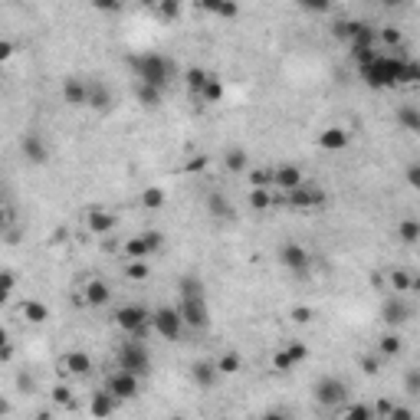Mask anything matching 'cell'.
Here are the masks:
<instances>
[{
    "instance_id": "cell-37",
    "label": "cell",
    "mask_w": 420,
    "mask_h": 420,
    "mask_svg": "<svg viewBox=\"0 0 420 420\" xmlns=\"http://www.w3.org/2000/svg\"><path fill=\"white\" fill-rule=\"evenodd\" d=\"M141 207H145V210H161L164 207L161 187H145V191H141Z\"/></svg>"
},
{
    "instance_id": "cell-21",
    "label": "cell",
    "mask_w": 420,
    "mask_h": 420,
    "mask_svg": "<svg viewBox=\"0 0 420 420\" xmlns=\"http://www.w3.org/2000/svg\"><path fill=\"white\" fill-rule=\"evenodd\" d=\"M119 404H122V400L115 398L112 391H96L92 400H89V414H92V417H112Z\"/></svg>"
},
{
    "instance_id": "cell-29",
    "label": "cell",
    "mask_w": 420,
    "mask_h": 420,
    "mask_svg": "<svg viewBox=\"0 0 420 420\" xmlns=\"http://www.w3.org/2000/svg\"><path fill=\"white\" fill-rule=\"evenodd\" d=\"M398 240L400 243H407V247H417L420 243V220H400L398 224Z\"/></svg>"
},
{
    "instance_id": "cell-47",
    "label": "cell",
    "mask_w": 420,
    "mask_h": 420,
    "mask_svg": "<svg viewBox=\"0 0 420 420\" xmlns=\"http://www.w3.org/2000/svg\"><path fill=\"white\" fill-rule=\"evenodd\" d=\"M13 289H17V276H13L10 270H3L0 273V299H7Z\"/></svg>"
},
{
    "instance_id": "cell-39",
    "label": "cell",
    "mask_w": 420,
    "mask_h": 420,
    "mask_svg": "<svg viewBox=\"0 0 420 420\" xmlns=\"http://www.w3.org/2000/svg\"><path fill=\"white\" fill-rule=\"evenodd\" d=\"M377 40L388 46V50H400L404 46V33L398 30V27H381V33H377Z\"/></svg>"
},
{
    "instance_id": "cell-30",
    "label": "cell",
    "mask_w": 420,
    "mask_h": 420,
    "mask_svg": "<svg viewBox=\"0 0 420 420\" xmlns=\"http://www.w3.org/2000/svg\"><path fill=\"white\" fill-rule=\"evenodd\" d=\"M398 125L404 131H420V108L417 106H400L398 108Z\"/></svg>"
},
{
    "instance_id": "cell-17",
    "label": "cell",
    "mask_w": 420,
    "mask_h": 420,
    "mask_svg": "<svg viewBox=\"0 0 420 420\" xmlns=\"http://www.w3.org/2000/svg\"><path fill=\"white\" fill-rule=\"evenodd\" d=\"M115 106V96H112V89L106 82H96V79H89V108L92 112H112Z\"/></svg>"
},
{
    "instance_id": "cell-8",
    "label": "cell",
    "mask_w": 420,
    "mask_h": 420,
    "mask_svg": "<svg viewBox=\"0 0 420 420\" xmlns=\"http://www.w3.org/2000/svg\"><path fill=\"white\" fill-rule=\"evenodd\" d=\"M115 325H119L125 335H145V328L151 325V312L145 305H122L119 312H115Z\"/></svg>"
},
{
    "instance_id": "cell-58",
    "label": "cell",
    "mask_w": 420,
    "mask_h": 420,
    "mask_svg": "<svg viewBox=\"0 0 420 420\" xmlns=\"http://www.w3.org/2000/svg\"><path fill=\"white\" fill-rule=\"evenodd\" d=\"M381 3H384V7H404L407 0H381Z\"/></svg>"
},
{
    "instance_id": "cell-61",
    "label": "cell",
    "mask_w": 420,
    "mask_h": 420,
    "mask_svg": "<svg viewBox=\"0 0 420 420\" xmlns=\"http://www.w3.org/2000/svg\"><path fill=\"white\" fill-rule=\"evenodd\" d=\"M417 417H420V414H417Z\"/></svg>"
},
{
    "instance_id": "cell-1",
    "label": "cell",
    "mask_w": 420,
    "mask_h": 420,
    "mask_svg": "<svg viewBox=\"0 0 420 420\" xmlns=\"http://www.w3.org/2000/svg\"><path fill=\"white\" fill-rule=\"evenodd\" d=\"M368 89H398L407 86V59L398 53H377L371 63L358 66Z\"/></svg>"
},
{
    "instance_id": "cell-3",
    "label": "cell",
    "mask_w": 420,
    "mask_h": 420,
    "mask_svg": "<svg viewBox=\"0 0 420 420\" xmlns=\"http://www.w3.org/2000/svg\"><path fill=\"white\" fill-rule=\"evenodd\" d=\"M119 368H125V371H131V375H138V377H148V375H151V355H148V348L141 345L135 335H131L129 342L119 348Z\"/></svg>"
},
{
    "instance_id": "cell-59",
    "label": "cell",
    "mask_w": 420,
    "mask_h": 420,
    "mask_svg": "<svg viewBox=\"0 0 420 420\" xmlns=\"http://www.w3.org/2000/svg\"><path fill=\"white\" fill-rule=\"evenodd\" d=\"M410 292H417V296H420V273L414 276V286H410Z\"/></svg>"
},
{
    "instance_id": "cell-22",
    "label": "cell",
    "mask_w": 420,
    "mask_h": 420,
    "mask_svg": "<svg viewBox=\"0 0 420 420\" xmlns=\"http://www.w3.org/2000/svg\"><path fill=\"white\" fill-rule=\"evenodd\" d=\"M197 7L207 13H214V17H220V20H237L240 17L237 0H197Z\"/></svg>"
},
{
    "instance_id": "cell-40",
    "label": "cell",
    "mask_w": 420,
    "mask_h": 420,
    "mask_svg": "<svg viewBox=\"0 0 420 420\" xmlns=\"http://www.w3.org/2000/svg\"><path fill=\"white\" fill-rule=\"evenodd\" d=\"M217 368H220V375H237L240 368H243V358L237 352H226V355L217 358Z\"/></svg>"
},
{
    "instance_id": "cell-2",
    "label": "cell",
    "mask_w": 420,
    "mask_h": 420,
    "mask_svg": "<svg viewBox=\"0 0 420 420\" xmlns=\"http://www.w3.org/2000/svg\"><path fill=\"white\" fill-rule=\"evenodd\" d=\"M129 66H131V73L138 75V82H148V86H158V89L168 86V82H171V75H174L171 59L161 56V53L129 56Z\"/></svg>"
},
{
    "instance_id": "cell-15",
    "label": "cell",
    "mask_w": 420,
    "mask_h": 420,
    "mask_svg": "<svg viewBox=\"0 0 420 420\" xmlns=\"http://www.w3.org/2000/svg\"><path fill=\"white\" fill-rule=\"evenodd\" d=\"M86 226H89V233H96V237H108V233L115 230V217L108 214L106 207H89Z\"/></svg>"
},
{
    "instance_id": "cell-42",
    "label": "cell",
    "mask_w": 420,
    "mask_h": 420,
    "mask_svg": "<svg viewBox=\"0 0 420 420\" xmlns=\"http://www.w3.org/2000/svg\"><path fill=\"white\" fill-rule=\"evenodd\" d=\"M148 263H145V259H129V263H125V276H129L131 282H141V280H148Z\"/></svg>"
},
{
    "instance_id": "cell-43",
    "label": "cell",
    "mask_w": 420,
    "mask_h": 420,
    "mask_svg": "<svg viewBox=\"0 0 420 420\" xmlns=\"http://www.w3.org/2000/svg\"><path fill=\"white\" fill-rule=\"evenodd\" d=\"M355 30H358V20H338L332 27V36H335V40H342V43H352Z\"/></svg>"
},
{
    "instance_id": "cell-32",
    "label": "cell",
    "mask_w": 420,
    "mask_h": 420,
    "mask_svg": "<svg viewBox=\"0 0 420 420\" xmlns=\"http://www.w3.org/2000/svg\"><path fill=\"white\" fill-rule=\"evenodd\" d=\"M207 69H201V66H191V69H184V86L191 89L194 96H201V89H204V82H207Z\"/></svg>"
},
{
    "instance_id": "cell-11",
    "label": "cell",
    "mask_w": 420,
    "mask_h": 420,
    "mask_svg": "<svg viewBox=\"0 0 420 420\" xmlns=\"http://www.w3.org/2000/svg\"><path fill=\"white\" fill-rule=\"evenodd\" d=\"M305 358H309V348L302 345V342H289L286 348H280V352L273 355V368H276L280 375H289V371H296Z\"/></svg>"
},
{
    "instance_id": "cell-19",
    "label": "cell",
    "mask_w": 420,
    "mask_h": 420,
    "mask_svg": "<svg viewBox=\"0 0 420 420\" xmlns=\"http://www.w3.org/2000/svg\"><path fill=\"white\" fill-rule=\"evenodd\" d=\"M352 135H348L342 125H328V129L319 131V148L322 151H345Z\"/></svg>"
},
{
    "instance_id": "cell-33",
    "label": "cell",
    "mask_w": 420,
    "mask_h": 420,
    "mask_svg": "<svg viewBox=\"0 0 420 420\" xmlns=\"http://www.w3.org/2000/svg\"><path fill=\"white\" fill-rule=\"evenodd\" d=\"M224 168H226L230 174L247 171V151H243V148H226V154H224Z\"/></svg>"
},
{
    "instance_id": "cell-44",
    "label": "cell",
    "mask_w": 420,
    "mask_h": 420,
    "mask_svg": "<svg viewBox=\"0 0 420 420\" xmlns=\"http://www.w3.org/2000/svg\"><path fill=\"white\" fill-rule=\"evenodd\" d=\"M154 13H158L164 23L178 20V13H181V0H161V3L154 7Z\"/></svg>"
},
{
    "instance_id": "cell-4",
    "label": "cell",
    "mask_w": 420,
    "mask_h": 420,
    "mask_svg": "<svg viewBox=\"0 0 420 420\" xmlns=\"http://www.w3.org/2000/svg\"><path fill=\"white\" fill-rule=\"evenodd\" d=\"M151 328L154 335H161L164 342H178L184 332V315L178 312V305H161L151 312Z\"/></svg>"
},
{
    "instance_id": "cell-45",
    "label": "cell",
    "mask_w": 420,
    "mask_h": 420,
    "mask_svg": "<svg viewBox=\"0 0 420 420\" xmlns=\"http://www.w3.org/2000/svg\"><path fill=\"white\" fill-rule=\"evenodd\" d=\"M404 391H407L410 398L420 394V368H407V375H404Z\"/></svg>"
},
{
    "instance_id": "cell-6",
    "label": "cell",
    "mask_w": 420,
    "mask_h": 420,
    "mask_svg": "<svg viewBox=\"0 0 420 420\" xmlns=\"http://www.w3.org/2000/svg\"><path fill=\"white\" fill-rule=\"evenodd\" d=\"M178 312L184 315V325L187 328H207L210 325V305H207L204 296H181L178 299Z\"/></svg>"
},
{
    "instance_id": "cell-54",
    "label": "cell",
    "mask_w": 420,
    "mask_h": 420,
    "mask_svg": "<svg viewBox=\"0 0 420 420\" xmlns=\"http://www.w3.org/2000/svg\"><path fill=\"white\" fill-rule=\"evenodd\" d=\"M414 417H417V414H414L410 407H404V404H394V410H391L388 420H414Z\"/></svg>"
},
{
    "instance_id": "cell-46",
    "label": "cell",
    "mask_w": 420,
    "mask_h": 420,
    "mask_svg": "<svg viewBox=\"0 0 420 420\" xmlns=\"http://www.w3.org/2000/svg\"><path fill=\"white\" fill-rule=\"evenodd\" d=\"M296 3L309 13H328L332 10V0H296Z\"/></svg>"
},
{
    "instance_id": "cell-9",
    "label": "cell",
    "mask_w": 420,
    "mask_h": 420,
    "mask_svg": "<svg viewBox=\"0 0 420 420\" xmlns=\"http://www.w3.org/2000/svg\"><path fill=\"white\" fill-rule=\"evenodd\" d=\"M161 247H164L161 233H158V230H145V233H138V237L125 240V256L129 259H148V256H154Z\"/></svg>"
},
{
    "instance_id": "cell-20",
    "label": "cell",
    "mask_w": 420,
    "mask_h": 420,
    "mask_svg": "<svg viewBox=\"0 0 420 420\" xmlns=\"http://www.w3.org/2000/svg\"><path fill=\"white\" fill-rule=\"evenodd\" d=\"M191 377H194L197 388H214L217 381H220V368H217V361H207V358H201V361H194V365H191Z\"/></svg>"
},
{
    "instance_id": "cell-26",
    "label": "cell",
    "mask_w": 420,
    "mask_h": 420,
    "mask_svg": "<svg viewBox=\"0 0 420 420\" xmlns=\"http://www.w3.org/2000/svg\"><path fill=\"white\" fill-rule=\"evenodd\" d=\"M20 312H23V319L30 325H43L46 319H50V309H46V302H40V299H27L20 305Z\"/></svg>"
},
{
    "instance_id": "cell-57",
    "label": "cell",
    "mask_w": 420,
    "mask_h": 420,
    "mask_svg": "<svg viewBox=\"0 0 420 420\" xmlns=\"http://www.w3.org/2000/svg\"><path fill=\"white\" fill-rule=\"evenodd\" d=\"M10 56H13V43H10V40H3V43H0V59L7 63Z\"/></svg>"
},
{
    "instance_id": "cell-25",
    "label": "cell",
    "mask_w": 420,
    "mask_h": 420,
    "mask_svg": "<svg viewBox=\"0 0 420 420\" xmlns=\"http://www.w3.org/2000/svg\"><path fill=\"white\" fill-rule=\"evenodd\" d=\"M207 210H210V217H217V220H230V217H233V204H230L220 191H210V194H207Z\"/></svg>"
},
{
    "instance_id": "cell-23",
    "label": "cell",
    "mask_w": 420,
    "mask_h": 420,
    "mask_svg": "<svg viewBox=\"0 0 420 420\" xmlns=\"http://www.w3.org/2000/svg\"><path fill=\"white\" fill-rule=\"evenodd\" d=\"M63 371L73 377H86L92 375V358L86 355V352H69V355L63 358Z\"/></svg>"
},
{
    "instance_id": "cell-18",
    "label": "cell",
    "mask_w": 420,
    "mask_h": 420,
    "mask_svg": "<svg viewBox=\"0 0 420 420\" xmlns=\"http://www.w3.org/2000/svg\"><path fill=\"white\" fill-rule=\"evenodd\" d=\"M381 319H384V325H391V328H398V325H404L410 319V309L398 299V292H394L391 299H384V305H381Z\"/></svg>"
},
{
    "instance_id": "cell-34",
    "label": "cell",
    "mask_w": 420,
    "mask_h": 420,
    "mask_svg": "<svg viewBox=\"0 0 420 420\" xmlns=\"http://www.w3.org/2000/svg\"><path fill=\"white\" fill-rule=\"evenodd\" d=\"M247 178L249 187H276V168H253Z\"/></svg>"
},
{
    "instance_id": "cell-31",
    "label": "cell",
    "mask_w": 420,
    "mask_h": 420,
    "mask_svg": "<svg viewBox=\"0 0 420 420\" xmlns=\"http://www.w3.org/2000/svg\"><path fill=\"white\" fill-rule=\"evenodd\" d=\"M377 348H381V355L384 358H398L400 348H404V342H400L398 332H384L381 338H377Z\"/></svg>"
},
{
    "instance_id": "cell-51",
    "label": "cell",
    "mask_w": 420,
    "mask_h": 420,
    "mask_svg": "<svg viewBox=\"0 0 420 420\" xmlns=\"http://www.w3.org/2000/svg\"><path fill=\"white\" fill-rule=\"evenodd\" d=\"M92 7L102 13H119L122 10V0H92Z\"/></svg>"
},
{
    "instance_id": "cell-14",
    "label": "cell",
    "mask_w": 420,
    "mask_h": 420,
    "mask_svg": "<svg viewBox=\"0 0 420 420\" xmlns=\"http://www.w3.org/2000/svg\"><path fill=\"white\" fill-rule=\"evenodd\" d=\"M20 151H23V158H27L30 164H36V168L50 161V148H46V141L40 138V135H33V131L20 138Z\"/></svg>"
},
{
    "instance_id": "cell-12",
    "label": "cell",
    "mask_w": 420,
    "mask_h": 420,
    "mask_svg": "<svg viewBox=\"0 0 420 420\" xmlns=\"http://www.w3.org/2000/svg\"><path fill=\"white\" fill-rule=\"evenodd\" d=\"M280 263L286 266V270H292V273H309L312 256H309V249L299 247V243H282V247H280Z\"/></svg>"
},
{
    "instance_id": "cell-27",
    "label": "cell",
    "mask_w": 420,
    "mask_h": 420,
    "mask_svg": "<svg viewBox=\"0 0 420 420\" xmlns=\"http://www.w3.org/2000/svg\"><path fill=\"white\" fill-rule=\"evenodd\" d=\"M201 102H207V106H217V102H220V99H224V79H220V75H207V82H204V89H201Z\"/></svg>"
},
{
    "instance_id": "cell-7",
    "label": "cell",
    "mask_w": 420,
    "mask_h": 420,
    "mask_svg": "<svg viewBox=\"0 0 420 420\" xmlns=\"http://www.w3.org/2000/svg\"><path fill=\"white\" fill-rule=\"evenodd\" d=\"M322 204H325V191L312 181H302L299 187L286 191V207H292V210H319Z\"/></svg>"
},
{
    "instance_id": "cell-28",
    "label": "cell",
    "mask_w": 420,
    "mask_h": 420,
    "mask_svg": "<svg viewBox=\"0 0 420 420\" xmlns=\"http://www.w3.org/2000/svg\"><path fill=\"white\" fill-rule=\"evenodd\" d=\"M135 96H138V102H141L145 108H161V102H164V89L148 86V82H138Z\"/></svg>"
},
{
    "instance_id": "cell-50",
    "label": "cell",
    "mask_w": 420,
    "mask_h": 420,
    "mask_svg": "<svg viewBox=\"0 0 420 420\" xmlns=\"http://www.w3.org/2000/svg\"><path fill=\"white\" fill-rule=\"evenodd\" d=\"M404 181H407V187H414V191H420V161L407 164V171H404Z\"/></svg>"
},
{
    "instance_id": "cell-48",
    "label": "cell",
    "mask_w": 420,
    "mask_h": 420,
    "mask_svg": "<svg viewBox=\"0 0 420 420\" xmlns=\"http://www.w3.org/2000/svg\"><path fill=\"white\" fill-rule=\"evenodd\" d=\"M289 315H292V322H296V325H309V322L315 319V312L309 309V305H296Z\"/></svg>"
},
{
    "instance_id": "cell-56",
    "label": "cell",
    "mask_w": 420,
    "mask_h": 420,
    "mask_svg": "<svg viewBox=\"0 0 420 420\" xmlns=\"http://www.w3.org/2000/svg\"><path fill=\"white\" fill-rule=\"evenodd\" d=\"M10 358H13V345H10V342H7V335H3V345H0V361L7 365Z\"/></svg>"
},
{
    "instance_id": "cell-60",
    "label": "cell",
    "mask_w": 420,
    "mask_h": 420,
    "mask_svg": "<svg viewBox=\"0 0 420 420\" xmlns=\"http://www.w3.org/2000/svg\"><path fill=\"white\" fill-rule=\"evenodd\" d=\"M141 7H158V3H161V0H138Z\"/></svg>"
},
{
    "instance_id": "cell-10",
    "label": "cell",
    "mask_w": 420,
    "mask_h": 420,
    "mask_svg": "<svg viewBox=\"0 0 420 420\" xmlns=\"http://www.w3.org/2000/svg\"><path fill=\"white\" fill-rule=\"evenodd\" d=\"M138 384H141V377L125 371V368H119V371H112V375L106 377V391H112L119 400L138 398Z\"/></svg>"
},
{
    "instance_id": "cell-13",
    "label": "cell",
    "mask_w": 420,
    "mask_h": 420,
    "mask_svg": "<svg viewBox=\"0 0 420 420\" xmlns=\"http://www.w3.org/2000/svg\"><path fill=\"white\" fill-rule=\"evenodd\" d=\"M63 99H66V106H73V108H89V79H82V75H66Z\"/></svg>"
},
{
    "instance_id": "cell-5",
    "label": "cell",
    "mask_w": 420,
    "mask_h": 420,
    "mask_svg": "<svg viewBox=\"0 0 420 420\" xmlns=\"http://www.w3.org/2000/svg\"><path fill=\"white\" fill-rule=\"evenodd\" d=\"M312 394H315V400H319L322 407L338 410L348 400V384L342 381V377H319V381H315V388H312Z\"/></svg>"
},
{
    "instance_id": "cell-49",
    "label": "cell",
    "mask_w": 420,
    "mask_h": 420,
    "mask_svg": "<svg viewBox=\"0 0 420 420\" xmlns=\"http://www.w3.org/2000/svg\"><path fill=\"white\" fill-rule=\"evenodd\" d=\"M53 400L59 407H69L73 404V388H66V384H56L53 388Z\"/></svg>"
},
{
    "instance_id": "cell-38",
    "label": "cell",
    "mask_w": 420,
    "mask_h": 420,
    "mask_svg": "<svg viewBox=\"0 0 420 420\" xmlns=\"http://www.w3.org/2000/svg\"><path fill=\"white\" fill-rule=\"evenodd\" d=\"M178 296H204L201 276H181V280H178Z\"/></svg>"
},
{
    "instance_id": "cell-35",
    "label": "cell",
    "mask_w": 420,
    "mask_h": 420,
    "mask_svg": "<svg viewBox=\"0 0 420 420\" xmlns=\"http://www.w3.org/2000/svg\"><path fill=\"white\" fill-rule=\"evenodd\" d=\"M338 414L345 420H371L375 417V407H368V404H342Z\"/></svg>"
},
{
    "instance_id": "cell-36",
    "label": "cell",
    "mask_w": 420,
    "mask_h": 420,
    "mask_svg": "<svg viewBox=\"0 0 420 420\" xmlns=\"http://www.w3.org/2000/svg\"><path fill=\"white\" fill-rule=\"evenodd\" d=\"M388 282H391V289L398 292H410V286H414V276H410L407 270H391L388 273Z\"/></svg>"
},
{
    "instance_id": "cell-53",
    "label": "cell",
    "mask_w": 420,
    "mask_h": 420,
    "mask_svg": "<svg viewBox=\"0 0 420 420\" xmlns=\"http://www.w3.org/2000/svg\"><path fill=\"white\" fill-rule=\"evenodd\" d=\"M361 371H365L368 377H375V375H381V361H377V358H361Z\"/></svg>"
},
{
    "instance_id": "cell-16",
    "label": "cell",
    "mask_w": 420,
    "mask_h": 420,
    "mask_svg": "<svg viewBox=\"0 0 420 420\" xmlns=\"http://www.w3.org/2000/svg\"><path fill=\"white\" fill-rule=\"evenodd\" d=\"M82 302L92 305V309H106L108 302H112V286L106 280H89L86 289H82Z\"/></svg>"
},
{
    "instance_id": "cell-41",
    "label": "cell",
    "mask_w": 420,
    "mask_h": 420,
    "mask_svg": "<svg viewBox=\"0 0 420 420\" xmlns=\"http://www.w3.org/2000/svg\"><path fill=\"white\" fill-rule=\"evenodd\" d=\"M249 207H253V210H270L273 207L270 187H253V191H249Z\"/></svg>"
},
{
    "instance_id": "cell-24",
    "label": "cell",
    "mask_w": 420,
    "mask_h": 420,
    "mask_svg": "<svg viewBox=\"0 0 420 420\" xmlns=\"http://www.w3.org/2000/svg\"><path fill=\"white\" fill-rule=\"evenodd\" d=\"M302 181H305V178H302V171L296 164H280V168H276V187H280V191H292V187H299Z\"/></svg>"
},
{
    "instance_id": "cell-52",
    "label": "cell",
    "mask_w": 420,
    "mask_h": 420,
    "mask_svg": "<svg viewBox=\"0 0 420 420\" xmlns=\"http://www.w3.org/2000/svg\"><path fill=\"white\" fill-rule=\"evenodd\" d=\"M204 168H207V154H194L191 161L184 164V171L187 174H197V171H204Z\"/></svg>"
},
{
    "instance_id": "cell-55",
    "label": "cell",
    "mask_w": 420,
    "mask_h": 420,
    "mask_svg": "<svg viewBox=\"0 0 420 420\" xmlns=\"http://www.w3.org/2000/svg\"><path fill=\"white\" fill-rule=\"evenodd\" d=\"M391 410H394L391 400H377V404H375V417H391Z\"/></svg>"
}]
</instances>
